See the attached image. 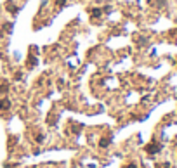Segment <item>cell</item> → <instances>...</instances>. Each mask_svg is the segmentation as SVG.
<instances>
[{
	"label": "cell",
	"instance_id": "4",
	"mask_svg": "<svg viewBox=\"0 0 177 168\" xmlns=\"http://www.w3.org/2000/svg\"><path fill=\"white\" fill-rule=\"evenodd\" d=\"M127 168H137V166H135V165H128Z\"/></svg>",
	"mask_w": 177,
	"mask_h": 168
},
{
	"label": "cell",
	"instance_id": "1",
	"mask_svg": "<svg viewBox=\"0 0 177 168\" xmlns=\"http://www.w3.org/2000/svg\"><path fill=\"white\" fill-rule=\"evenodd\" d=\"M146 151L149 153V154H155V153H158V151H160V146H156V144L148 146V147H146Z\"/></svg>",
	"mask_w": 177,
	"mask_h": 168
},
{
	"label": "cell",
	"instance_id": "2",
	"mask_svg": "<svg viewBox=\"0 0 177 168\" xmlns=\"http://www.w3.org/2000/svg\"><path fill=\"white\" fill-rule=\"evenodd\" d=\"M108 144H110V140H108V139H103V140L99 142V146H101V147H106Z\"/></svg>",
	"mask_w": 177,
	"mask_h": 168
},
{
	"label": "cell",
	"instance_id": "3",
	"mask_svg": "<svg viewBox=\"0 0 177 168\" xmlns=\"http://www.w3.org/2000/svg\"><path fill=\"white\" fill-rule=\"evenodd\" d=\"M0 108L7 109V108H9V101H2V102H0Z\"/></svg>",
	"mask_w": 177,
	"mask_h": 168
}]
</instances>
